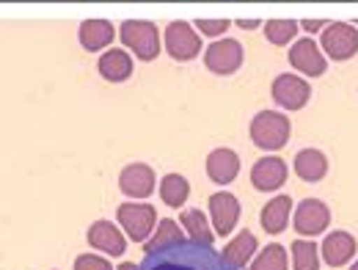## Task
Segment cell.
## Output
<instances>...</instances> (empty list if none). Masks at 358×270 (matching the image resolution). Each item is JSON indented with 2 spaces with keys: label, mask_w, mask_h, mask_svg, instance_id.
I'll return each instance as SVG.
<instances>
[{
  "label": "cell",
  "mask_w": 358,
  "mask_h": 270,
  "mask_svg": "<svg viewBox=\"0 0 358 270\" xmlns=\"http://www.w3.org/2000/svg\"><path fill=\"white\" fill-rule=\"evenodd\" d=\"M113 42V25L108 20H86L80 25V45L86 47L89 52L102 50Z\"/></svg>",
  "instance_id": "cell-21"
},
{
  "label": "cell",
  "mask_w": 358,
  "mask_h": 270,
  "mask_svg": "<svg viewBox=\"0 0 358 270\" xmlns=\"http://www.w3.org/2000/svg\"><path fill=\"white\" fill-rule=\"evenodd\" d=\"M119 270H138V265H133V262H122Z\"/></svg>",
  "instance_id": "cell-32"
},
{
  "label": "cell",
  "mask_w": 358,
  "mask_h": 270,
  "mask_svg": "<svg viewBox=\"0 0 358 270\" xmlns=\"http://www.w3.org/2000/svg\"><path fill=\"white\" fill-rule=\"evenodd\" d=\"M350 270H358V262H356V265H353V268H350Z\"/></svg>",
  "instance_id": "cell-33"
},
{
  "label": "cell",
  "mask_w": 358,
  "mask_h": 270,
  "mask_svg": "<svg viewBox=\"0 0 358 270\" xmlns=\"http://www.w3.org/2000/svg\"><path fill=\"white\" fill-rule=\"evenodd\" d=\"M325 25H328V22H322V20H303V22H301V28H303L306 34H317V31H322Z\"/></svg>",
  "instance_id": "cell-30"
},
{
  "label": "cell",
  "mask_w": 358,
  "mask_h": 270,
  "mask_svg": "<svg viewBox=\"0 0 358 270\" xmlns=\"http://www.w3.org/2000/svg\"><path fill=\"white\" fill-rule=\"evenodd\" d=\"M138 270H231L224 257L204 243L196 240H179L174 246H163L155 251H146Z\"/></svg>",
  "instance_id": "cell-1"
},
{
  "label": "cell",
  "mask_w": 358,
  "mask_h": 270,
  "mask_svg": "<svg viewBox=\"0 0 358 270\" xmlns=\"http://www.w3.org/2000/svg\"><path fill=\"white\" fill-rule=\"evenodd\" d=\"M257 234L254 232H248V229H243L229 246L224 248V262L229 265L231 270H245V265H248V260L257 254Z\"/></svg>",
  "instance_id": "cell-17"
},
{
  "label": "cell",
  "mask_w": 358,
  "mask_h": 270,
  "mask_svg": "<svg viewBox=\"0 0 358 270\" xmlns=\"http://www.w3.org/2000/svg\"><path fill=\"white\" fill-rule=\"evenodd\" d=\"M289 213H292V199L289 196H275L270 204H265L262 210V226L268 234H278L287 229L289 221Z\"/></svg>",
  "instance_id": "cell-20"
},
{
  "label": "cell",
  "mask_w": 358,
  "mask_h": 270,
  "mask_svg": "<svg viewBox=\"0 0 358 270\" xmlns=\"http://www.w3.org/2000/svg\"><path fill=\"white\" fill-rule=\"evenodd\" d=\"M270 94H273V99H275L281 108H287V111H301V108L309 102L312 89H309V83H306L303 78H298V75H278V78L273 80V86H270Z\"/></svg>",
  "instance_id": "cell-6"
},
{
  "label": "cell",
  "mask_w": 358,
  "mask_h": 270,
  "mask_svg": "<svg viewBox=\"0 0 358 270\" xmlns=\"http://www.w3.org/2000/svg\"><path fill=\"white\" fill-rule=\"evenodd\" d=\"M289 248H292V265H295V270H317L320 268L317 246H314L312 240H295Z\"/></svg>",
  "instance_id": "cell-25"
},
{
  "label": "cell",
  "mask_w": 358,
  "mask_h": 270,
  "mask_svg": "<svg viewBox=\"0 0 358 270\" xmlns=\"http://www.w3.org/2000/svg\"><path fill=\"white\" fill-rule=\"evenodd\" d=\"M289 64L298 72L309 75V78H320L325 72V58H322L320 47L314 45L312 39H301V42L292 45V50H289Z\"/></svg>",
  "instance_id": "cell-14"
},
{
  "label": "cell",
  "mask_w": 358,
  "mask_h": 270,
  "mask_svg": "<svg viewBox=\"0 0 358 270\" xmlns=\"http://www.w3.org/2000/svg\"><path fill=\"white\" fill-rule=\"evenodd\" d=\"M292 133V125H289V116L278 113V111H262L254 116L251 122V141L265 149V152H275L281 149Z\"/></svg>",
  "instance_id": "cell-2"
},
{
  "label": "cell",
  "mask_w": 358,
  "mask_h": 270,
  "mask_svg": "<svg viewBox=\"0 0 358 270\" xmlns=\"http://www.w3.org/2000/svg\"><path fill=\"white\" fill-rule=\"evenodd\" d=\"M295 34H298L295 20H268L265 22V36L270 45H287L295 39Z\"/></svg>",
  "instance_id": "cell-26"
},
{
  "label": "cell",
  "mask_w": 358,
  "mask_h": 270,
  "mask_svg": "<svg viewBox=\"0 0 358 270\" xmlns=\"http://www.w3.org/2000/svg\"><path fill=\"white\" fill-rule=\"evenodd\" d=\"M356 237L348 234V232H331L325 240H322V257L331 268H342L353 260L356 254Z\"/></svg>",
  "instance_id": "cell-15"
},
{
  "label": "cell",
  "mask_w": 358,
  "mask_h": 270,
  "mask_svg": "<svg viewBox=\"0 0 358 270\" xmlns=\"http://www.w3.org/2000/svg\"><path fill=\"white\" fill-rule=\"evenodd\" d=\"M237 25L245 28V31H251V28H259V20H237Z\"/></svg>",
  "instance_id": "cell-31"
},
{
  "label": "cell",
  "mask_w": 358,
  "mask_h": 270,
  "mask_svg": "<svg viewBox=\"0 0 358 270\" xmlns=\"http://www.w3.org/2000/svg\"><path fill=\"white\" fill-rule=\"evenodd\" d=\"M295 174L303 182H320L328 174V160L320 149H301L295 155Z\"/></svg>",
  "instance_id": "cell-19"
},
{
  "label": "cell",
  "mask_w": 358,
  "mask_h": 270,
  "mask_svg": "<svg viewBox=\"0 0 358 270\" xmlns=\"http://www.w3.org/2000/svg\"><path fill=\"white\" fill-rule=\"evenodd\" d=\"M237 171H240V157H237V152L234 149H213L210 152V157H207V174H210V180L218 182V185H229V182L237 177Z\"/></svg>",
  "instance_id": "cell-16"
},
{
  "label": "cell",
  "mask_w": 358,
  "mask_h": 270,
  "mask_svg": "<svg viewBox=\"0 0 358 270\" xmlns=\"http://www.w3.org/2000/svg\"><path fill=\"white\" fill-rule=\"evenodd\" d=\"M287 163L281 157H262L254 163L251 169V182L257 190H278L284 182H287Z\"/></svg>",
  "instance_id": "cell-12"
},
{
  "label": "cell",
  "mask_w": 358,
  "mask_h": 270,
  "mask_svg": "<svg viewBox=\"0 0 358 270\" xmlns=\"http://www.w3.org/2000/svg\"><path fill=\"white\" fill-rule=\"evenodd\" d=\"M119 187L127 199H146L155 190V169L146 163H133L119 174Z\"/></svg>",
  "instance_id": "cell-10"
},
{
  "label": "cell",
  "mask_w": 358,
  "mask_h": 270,
  "mask_svg": "<svg viewBox=\"0 0 358 270\" xmlns=\"http://www.w3.org/2000/svg\"><path fill=\"white\" fill-rule=\"evenodd\" d=\"M179 224L187 229L190 240L204 243V246H213L215 232L210 229V224H207V218H204V213H201V210H185V213L179 215Z\"/></svg>",
  "instance_id": "cell-22"
},
{
  "label": "cell",
  "mask_w": 358,
  "mask_h": 270,
  "mask_svg": "<svg viewBox=\"0 0 358 270\" xmlns=\"http://www.w3.org/2000/svg\"><path fill=\"white\" fill-rule=\"evenodd\" d=\"M190 196V185L185 177L179 174H166L163 182H160V199L169 204V207H182Z\"/></svg>",
  "instance_id": "cell-23"
},
{
  "label": "cell",
  "mask_w": 358,
  "mask_h": 270,
  "mask_svg": "<svg viewBox=\"0 0 358 270\" xmlns=\"http://www.w3.org/2000/svg\"><path fill=\"white\" fill-rule=\"evenodd\" d=\"M328 224H331V210H328L325 201H320V199H303L298 204V210H295V229L301 234H309V237L322 234Z\"/></svg>",
  "instance_id": "cell-9"
},
{
  "label": "cell",
  "mask_w": 358,
  "mask_h": 270,
  "mask_svg": "<svg viewBox=\"0 0 358 270\" xmlns=\"http://www.w3.org/2000/svg\"><path fill=\"white\" fill-rule=\"evenodd\" d=\"M179 240H185V234H182V229L177 226V221L163 218L160 226H157V232L146 240V251H155V248H163V246H174Z\"/></svg>",
  "instance_id": "cell-24"
},
{
  "label": "cell",
  "mask_w": 358,
  "mask_h": 270,
  "mask_svg": "<svg viewBox=\"0 0 358 270\" xmlns=\"http://www.w3.org/2000/svg\"><path fill=\"white\" fill-rule=\"evenodd\" d=\"M251 270H287V248L278 243L265 246V251L254 260Z\"/></svg>",
  "instance_id": "cell-27"
},
{
  "label": "cell",
  "mask_w": 358,
  "mask_h": 270,
  "mask_svg": "<svg viewBox=\"0 0 358 270\" xmlns=\"http://www.w3.org/2000/svg\"><path fill=\"white\" fill-rule=\"evenodd\" d=\"M204 64H207V69H213L218 75H231L243 64V47L234 39H221L204 50Z\"/></svg>",
  "instance_id": "cell-8"
},
{
  "label": "cell",
  "mask_w": 358,
  "mask_h": 270,
  "mask_svg": "<svg viewBox=\"0 0 358 270\" xmlns=\"http://www.w3.org/2000/svg\"><path fill=\"white\" fill-rule=\"evenodd\" d=\"M210 215H213V226H215V234L226 237L234 226H237V218H240V201L234 193H215L210 196Z\"/></svg>",
  "instance_id": "cell-11"
},
{
  "label": "cell",
  "mask_w": 358,
  "mask_h": 270,
  "mask_svg": "<svg viewBox=\"0 0 358 270\" xmlns=\"http://www.w3.org/2000/svg\"><path fill=\"white\" fill-rule=\"evenodd\" d=\"M166 50H169V55L174 61H190L201 50V36L187 22L177 20V22H171L166 28Z\"/></svg>",
  "instance_id": "cell-7"
},
{
  "label": "cell",
  "mask_w": 358,
  "mask_h": 270,
  "mask_svg": "<svg viewBox=\"0 0 358 270\" xmlns=\"http://www.w3.org/2000/svg\"><path fill=\"white\" fill-rule=\"evenodd\" d=\"M322 50L334 61H348L358 52V31L348 22H328L322 31Z\"/></svg>",
  "instance_id": "cell-5"
},
{
  "label": "cell",
  "mask_w": 358,
  "mask_h": 270,
  "mask_svg": "<svg viewBox=\"0 0 358 270\" xmlns=\"http://www.w3.org/2000/svg\"><path fill=\"white\" fill-rule=\"evenodd\" d=\"M89 246L91 248H99L102 254L122 257L124 248H127V240L110 221H96V224L89 226Z\"/></svg>",
  "instance_id": "cell-13"
},
{
  "label": "cell",
  "mask_w": 358,
  "mask_h": 270,
  "mask_svg": "<svg viewBox=\"0 0 358 270\" xmlns=\"http://www.w3.org/2000/svg\"><path fill=\"white\" fill-rule=\"evenodd\" d=\"M96 66H99V75L105 80H110V83H122V80H127L133 75V58L124 50H108L99 58Z\"/></svg>",
  "instance_id": "cell-18"
},
{
  "label": "cell",
  "mask_w": 358,
  "mask_h": 270,
  "mask_svg": "<svg viewBox=\"0 0 358 270\" xmlns=\"http://www.w3.org/2000/svg\"><path fill=\"white\" fill-rule=\"evenodd\" d=\"M116 218H119V224L124 226V232L130 234V240L146 243L152 229H155L157 213H155L152 204H119Z\"/></svg>",
  "instance_id": "cell-4"
},
{
  "label": "cell",
  "mask_w": 358,
  "mask_h": 270,
  "mask_svg": "<svg viewBox=\"0 0 358 270\" xmlns=\"http://www.w3.org/2000/svg\"><path fill=\"white\" fill-rule=\"evenodd\" d=\"M75 270H113L110 262L105 257H96V254H83L75 260Z\"/></svg>",
  "instance_id": "cell-28"
},
{
  "label": "cell",
  "mask_w": 358,
  "mask_h": 270,
  "mask_svg": "<svg viewBox=\"0 0 358 270\" xmlns=\"http://www.w3.org/2000/svg\"><path fill=\"white\" fill-rule=\"evenodd\" d=\"M122 42L135 52V58L141 61H155L160 55V34L152 22L143 20H127L122 22Z\"/></svg>",
  "instance_id": "cell-3"
},
{
  "label": "cell",
  "mask_w": 358,
  "mask_h": 270,
  "mask_svg": "<svg viewBox=\"0 0 358 270\" xmlns=\"http://www.w3.org/2000/svg\"><path fill=\"white\" fill-rule=\"evenodd\" d=\"M229 20H196V28L207 36H221L224 31H229Z\"/></svg>",
  "instance_id": "cell-29"
}]
</instances>
